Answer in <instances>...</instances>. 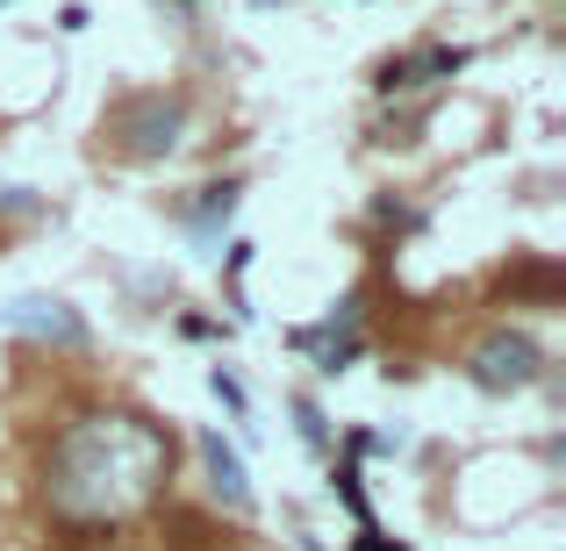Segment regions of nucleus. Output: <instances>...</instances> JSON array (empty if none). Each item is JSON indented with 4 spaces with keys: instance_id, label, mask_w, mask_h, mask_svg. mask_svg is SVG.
<instances>
[{
    "instance_id": "1",
    "label": "nucleus",
    "mask_w": 566,
    "mask_h": 551,
    "mask_svg": "<svg viewBox=\"0 0 566 551\" xmlns=\"http://www.w3.org/2000/svg\"><path fill=\"white\" fill-rule=\"evenodd\" d=\"M166 466H172V437L151 415L94 409L51 437V452H43V501H51V516L65 530H108V523H129L158 495Z\"/></svg>"
},
{
    "instance_id": "2",
    "label": "nucleus",
    "mask_w": 566,
    "mask_h": 551,
    "mask_svg": "<svg viewBox=\"0 0 566 551\" xmlns=\"http://www.w3.org/2000/svg\"><path fill=\"white\" fill-rule=\"evenodd\" d=\"M108 129L129 158H166V151H180V137H187V100L180 94H137V100L115 108Z\"/></svg>"
},
{
    "instance_id": "3",
    "label": "nucleus",
    "mask_w": 566,
    "mask_h": 551,
    "mask_svg": "<svg viewBox=\"0 0 566 551\" xmlns=\"http://www.w3.org/2000/svg\"><path fill=\"white\" fill-rule=\"evenodd\" d=\"M538 365H545V351L531 345L524 330H495V337H481V345H473L467 380L481 386V394H516V386L538 380Z\"/></svg>"
},
{
    "instance_id": "4",
    "label": "nucleus",
    "mask_w": 566,
    "mask_h": 551,
    "mask_svg": "<svg viewBox=\"0 0 566 551\" xmlns=\"http://www.w3.org/2000/svg\"><path fill=\"white\" fill-rule=\"evenodd\" d=\"M0 330L36 337V345H65V351L86 345V316L72 301H57V294H22V301H8L0 308Z\"/></svg>"
},
{
    "instance_id": "5",
    "label": "nucleus",
    "mask_w": 566,
    "mask_h": 551,
    "mask_svg": "<svg viewBox=\"0 0 566 551\" xmlns=\"http://www.w3.org/2000/svg\"><path fill=\"white\" fill-rule=\"evenodd\" d=\"M201 466H208V487L222 495V509L244 516L251 509V473L237 458V444H222V430H201Z\"/></svg>"
},
{
    "instance_id": "6",
    "label": "nucleus",
    "mask_w": 566,
    "mask_h": 551,
    "mask_svg": "<svg viewBox=\"0 0 566 551\" xmlns=\"http://www.w3.org/2000/svg\"><path fill=\"white\" fill-rule=\"evenodd\" d=\"M459 65H467V51H444V43H430V51H409V57H387V65H380V94H409V86L452 80Z\"/></svg>"
},
{
    "instance_id": "7",
    "label": "nucleus",
    "mask_w": 566,
    "mask_h": 551,
    "mask_svg": "<svg viewBox=\"0 0 566 551\" xmlns=\"http://www.w3.org/2000/svg\"><path fill=\"white\" fill-rule=\"evenodd\" d=\"M331 487H337V501H345V509L359 516L366 530H374V509H366V487H359V466H337V473H331Z\"/></svg>"
},
{
    "instance_id": "8",
    "label": "nucleus",
    "mask_w": 566,
    "mask_h": 551,
    "mask_svg": "<svg viewBox=\"0 0 566 551\" xmlns=\"http://www.w3.org/2000/svg\"><path fill=\"white\" fill-rule=\"evenodd\" d=\"M208 386H216V401H222V409H230V415H244V386H237V380H230V372H222V365L208 372Z\"/></svg>"
},
{
    "instance_id": "9",
    "label": "nucleus",
    "mask_w": 566,
    "mask_h": 551,
    "mask_svg": "<svg viewBox=\"0 0 566 551\" xmlns=\"http://www.w3.org/2000/svg\"><path fill=\"white\" fill-rule=\"evenodd\" d=\"M294 415H302V437L323 452V444H331V430H323V409H316V401H294Z\"/></svg>"
},
{
    "instance_id": "10",
    "label": "nucleus",
    "mask_w": 566,
    "mask_h": 551,
    "mask_svg": "<svg viewBox=\"0 0 566 551\" xmlns=\"http://www.w3.org/2000/svg\"><path fill=\"white\" fill-rule=\"evenodd\" d=\"M352 551H409V544H401V538H380V530H359V544H352Z\"/></svg>"
},
{
    "instance_id": "11",
    "label": "nucleus",
    "mask_w": 566,
    "mask_h": 551,
    "mask_svg": "<svg viewBox=\"0 0 566 551\" xmlns=\"http://www.w3.org/2000/svg\"><path fill=\"white\" fill-rule=\"evenodd\" d=\"M259 8H273V0H259Z\"/></svg>"
},
{
    "instance_id": "12",
    "label": "nucleus",
    "mask_w": 566,
    "mask_h": 551,
    "mask_svg": "<svg viewBox=\"0 0 566 551\" xmlns=\"http://www.w3.org/2000/svg\"><path fill=\"white\" fill-rule=\"evenodd\" d=\"M0 8H8V0H0Z\"/></svg>"
}]
</instances>
